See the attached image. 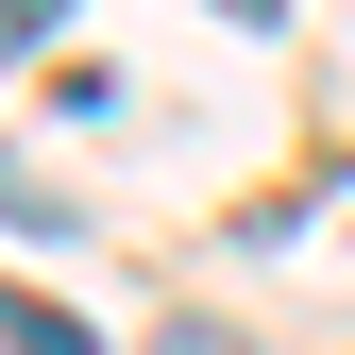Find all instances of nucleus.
<instances>
[{"mask_svg": "<svg viewBox=\"0 0 355 355\" xmlns=\"http://www.w3.org/2000/svg\"><path fill=\"white\" fill-rule=\"evenodd\" d=\"M34 34H51V0H0V51H34Z\"/></svg>", "mask_w": 355, "mask_h": 355, "instance_id": "obj_2", "label": "nucleus"}, {"mask_svg": "<svg viewBox=\"0 0 355 355\" xmlns=\"http://www.w3.org/2000/svg\"><path fill=\"white\" fill-rule=\"evenodd\" d=\"M153 355H237V338H220V322H169V338H153Z\"/></svg>", "mask_w": 355, "mask_h": 355, "instance_id": "obj_3", "label": "nucleus"}, {"mask_svg": "<svg viewBox=\"0 0 355 355\" xmlns=\"http://www.w3.org/2000/svg\"><path fill=\"white\" fill-rule=\"evenodd\" d=\"M0 355H102V338H85L68 304H34V288H0Z\"/></svg>", "mask_w": 355, "mask_h": 355, "instance_id": "obj_1", "label": "nucleus"}]
</instances>
